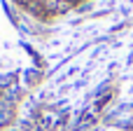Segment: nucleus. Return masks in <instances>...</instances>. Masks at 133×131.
I'll use <instances>...</instances> for the list:
<instances>
[{
	"label": "nucleus",
	"mask_w": 133,
	"mask_h": 131,
	"mask_svg": "<svg viewBox=\"0 0 133 131\" xmlns=\"http://www.w3.org/2000/svg\"><path fill=\"white\" fill-rule=\"evenodd\" d=\"M9 115H12L9 113V105H2V110H0V124H5L9 120Z\"/></svg>",
	"instance_id": "1"
}]
</instances>
